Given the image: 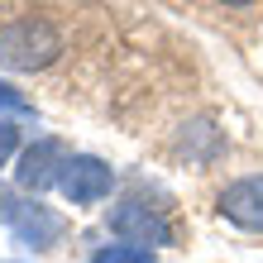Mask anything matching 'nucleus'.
<instances>
[{
    "label": "nucleus",
    "mask_w": 263,
    "mask_h": 263,
    "mask_svg": "<svg viewBox=\"0 0 263 263\" xmlns=\"http://www.w3.org/2000/svg\"><path fill=\"white\" fill-rule=\"evenodd\" d=\"M177 153L187 163H201V167H206V163H215L225 153V134L215 129V120H206V115H201V120H187V125L177 129Z\"/></svg>",
    "instance_id": "nucleus-7"
},
{
    "label": "nucleus",
    "mask_w": 263,
    "mask_h": 263,
    "mask_svg": "<svg viewBox=\"0 0 263 263\" xmlns=\"http://www.w3.org/2000/svg\"><path fill=\"white\" fill-rule=\"evenodd\" d=\"M215 211L225 215L230 225L249 230V235H263V177H239L215 196Z\"/></svg>",
    "instance_id": "nucleus-6"
},
{
    "label": "nucleus",
    "mask_w": 263,
    "mask_h": 263,
    "mask_svg": "<svg viewBox=\"0 0 263 263\" xmlns=\"http://www.w3.org/2000/svg\"><path fill=\"white\" fill-rule=\"evenodd\" d=\"M63 53V34L48 20H14L0 29V67L5 72H43Z\"/></svg>",
    "instance_id": "nucleus-1"
},
{
    "label": "nucleus",
    "mask_w": 263,
    "mask_h": 263,
    "mask_svg": "<svg viewBox=\"0 0 263 263\" xmlns=\"http://www.w3.org/2000/svg\"><path fill=\"white\" fill-rule=\"evenodd\" d=\"M14 211H20V196L0 187V225H10V220H14Z\"/></svg>",
    "instance_id": "nucleus-11"
},
{
    "label": "nucleus",
    "mask_w": 263,
    "mask_h": 263,
    "mask_svg": "<svg viewBox=\"0 0 263 263\" xmlns=\"http://www.w3.org/2000/svg\"><path fill=\"white\" fill-rule=\"evenodd\" d=\"M110 235H120L125 244H173V225H167L163 206H148V201H115L110 215H105Z\"/></svg>",
    "instance_id": "nucleus-2"
},
{
    "label": "nucleus",
    "mask_w": 263,
    "mask_h": 263,
    "mask_svg": "<svg viewBox=\"0 0 263 263\" xmlns=\"http://www.w3.org/2000/svg\"><path fill=\"white\" fill-rule=\"evenodd\" d=\"M91 263H158V258L144 244H105V249L91 254Z\"/></svg>",
    "instance_id": "nucleus-8"
},
{
    "label": "nucleus",
    "mask_w": 263,
    "mask_h": 263,
    "mask_svg": "<svg viewBox=\"0 0 263 263\" xmlns=\"http://www.w3.org/2000/svg\"><path fill=\"white\" fill-rule=\"evenodd\" d=\"M14 153H24V148H20V125L0 115V167H5V163L14 158Z\"/></svg>",
    "instance_id": "nucleus-9"
},
{
    "label": "nucleus",
    "mask_w": 263,
    "mask_h": 263,
    "mask_svg": "<svg viewBox=\"0 0 263 263\" xmlns=\"http://www.w3.org/2000/svg\"><path fill=\"white\" fill-rule=\"evenodd\" d=\"M215 5H254V0H215Z\"/></svg>",
    "instance_id": "nucleus-12"
},
{
    "label": "nucleus",
    "mask_w": 263,
    "mask_h": 263,
    "mask_svg": "<svg viewBox=\"0 0 263 263\" xmlns=\"http://www.w3.org/2000/svg\"><path fill=\"white\" fill-rule=\"evenodd\" d=\"M10 235L14 244H24V249H58L67 235V220L58 215L53 206H43V201H20V211H14V220H10Z\"/></svg>",
    "instance_id": "nucleus-5"
},
{
    "label": "nucleus",
    "mask_w": 263,
    "mask_h": 263,
    "mask_svg": "<svg viewBox=\"0 0 263 263\" xmlns=\"http://www.w3.org/2000/svg\"><path fill=\"white\" fill-rule=\"evenodd\" d=\"M0 110H10V115H34V105H29L10 82H0Z\"/></svg>",
    "instance_id": "nucleus-10"
},
{
    "label": "nucleus",
    "mask_w": 263,
    "mask_h": 263,
    "mask_svg": "<svg viewBox=\"0 0 263 263\" xmlns=\"http://www.w3.org/2000/svg\"><path fill=\"white\" fill-rule=\"evenodd\" d=\"M72 163V148L63 139H34L24 153H20V167H14V187L20 192H48L63 182V167Z\"/></svg>",
    "instance_id": "nucleus-3"
},
{
    "label": "nucleus",
    "mask_w": 263,
    "mask_h": 263,
    "mask_svg": "<svg viewBox=\"0 0 263 263\" xmlns=\"http://www.w3.org/2000/svg\"><path fill=\"white\" fill-rule=\"evenodd\" d=\"M110 187H115V167L96 153H72V163L63 167V182H58V192L72 206H96L110 196Z\"/></svg>",
    "instance_id": "nucleus-4"
}]
</instances>
